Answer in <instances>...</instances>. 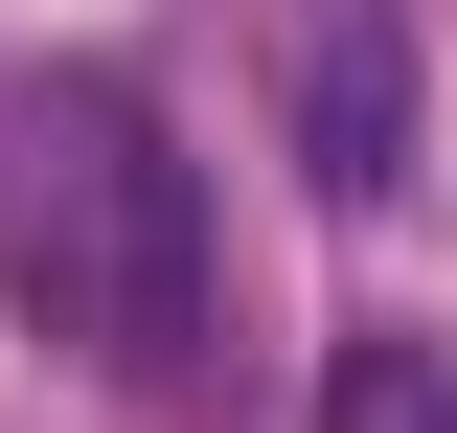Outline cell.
<instances>
[{
  "instance_id": "3",
  "label": "cell",
  "mask_w": 457,
  "mask_h": 433,
  "mask_svg": "<svg viewBox=\"0 0 457 433\" xmlns=\"http://www.w3.org/2000/svg\"><path fill=\"white\" fill-rule=\"evenodd\" d=\"M320 433H457V342L343 320V342H320Z\"/></svg>"
},
{
  "instance_id": "2",
  "label": "cell",
  "mask_w": 457,
  "mask_h": 433,
  "mask_svg": "<svg viewBox=\"0 0 457 433\" xmlns=\"http://www.w3.org/2000/svg\"><path fill=\"white\" fill-rule=\"evenodd\" d=\"M252 23V92H275V160L320 206H389L411 183V0H228Z\"/></svg>"
},
{
  "instance_id": "1",
  "label": "cell",
  "mask_w": 457,
  "mask_h": 433,
  "mask_svg": "<svg viewBox=\"0 0 457 433\" xmlns=\"http://www.w3.org/2000/svg\"><path fill=\"white\" fill-rule=\"evenodd\" d=\"M0 297L92 388H183L206 365V183H183L137 69H46L23 92V137H0Z\"/></svg>"
}]
</instances>
